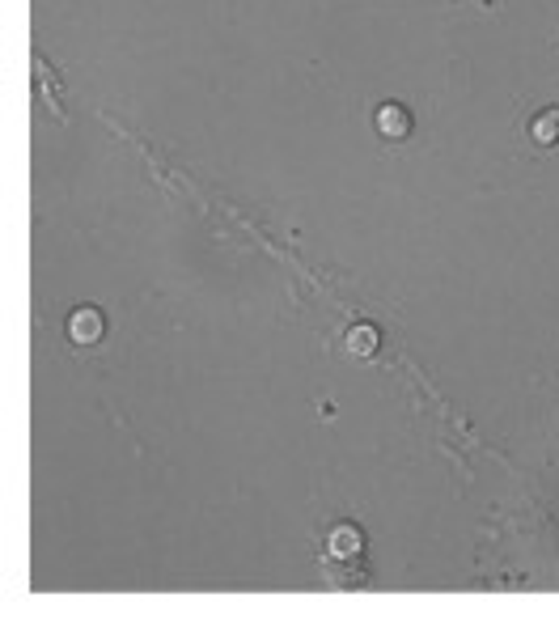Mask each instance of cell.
Instances as JSON below:
<instances>
[{"instance_id": "cell-4", "label": "cell", "mask_w": 559, "mask_h": 623, "mask_svg": "<svg viewBox=\"0 0 559 623\" xmlns=\"http://www.w3.org/2000/svg\"><path fill=\"white\" fill-rule=\"evenodd\" d=\"M530 140L534 145H555L559 140V106H547V111H538L534 119H530Z\"/></svg>"}, {"instance_id": "cell-5", "label": "cell", "mask_w": 559, "mask_h": 623, "mask_svg": "<svg viewBox=\"0 0 559 623\" xmlns=\"http://www.w3.org/2000/svg\"><path fill=\"white\" fill-rule=\"evenodd\" d=\"M377 327H369V323H356L352 331H348V352L352 356H373L377 352Z\"/></svg>"}, {"instance_id": "cell-2", "label": "cell", "mask_w": 559, "mask_h": 623, "mask_svg": "<svg viewBox=\"0 0 559 623\" xmlns=\"http://www.w3.org/2000/svg\"><path fill=\"white\" fill-rule=\"evenodd\" d=\"M102 331H106L102 310H94V306L72 310V318H68V340H72V344H98Z\"/></svg>"}, {"instance_id": "cell-3", "label": "cell", "mask_w": 559, "mask_h": 623, "mask_svg": "<svg viewBox=\"0 0 559 623\" xmlns=\"http://www.w3.org/2000/svg\"><path fill=\"white\" fill-rule=\"evenodd\" d=\"M373 123H377V132H382L386 140H407L411 136V111H407V106H399V102L377 106Z\"/></svg>"}, {"instance_id": "cell-1", "label": "cell", "mask_w": 559, "mask_h": 623, "mask_svg": "<svg viewBox=\"0 0 559 623\" xmlns=\"http://www.w3.org/2000/svg\"><path fill=\"white\" fill-rule=\"evenodd\" d=\"M322 564H327V573L352 577V585H360V577H365V568H360L365 564V530L352 522H335L322 539Z\"/></svg>"}]
</instances>
